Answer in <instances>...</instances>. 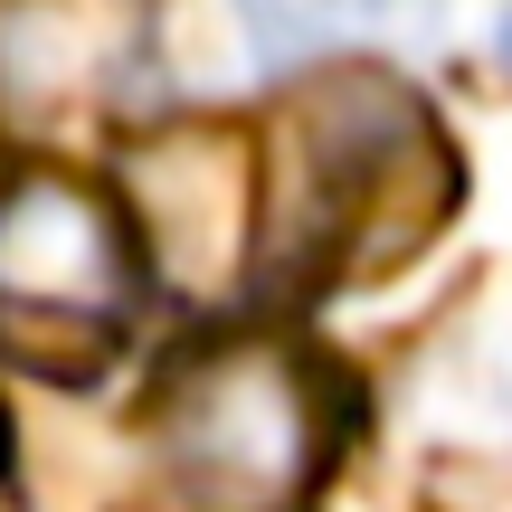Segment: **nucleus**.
<instances>
[{
  "label": "nucleus",
  "instance_id": "obj_1",
  "mask_svg": "<svg viewBox=\"0 0 512 512\" xmlns=\"http://www.w3.org/2000/svg\"><path fill=\"white\" fill-rule=\"evenodd\" d=\"M446 209H456V152L399 76L332 67L313 95H294L266 190L285 285L389 275L446 228Z\"/></svg>",
  "mask_w": 512,
  "mask_h": 512
},
{
  "label": "nucleus",
  "instance_id": "obj_5",
  "mask_svg": "<svg viewBox=\"0 0 512 512\" xmlns=\"http://www.w3.org/2000/svg\"><path fill=\"white\" fill-rule=\"evenodd\" d=\"M143 29L152 0H0V105L57 124L76 105L124 95Z\"/></svg>",
  "mask_w": 512,
  "mask_h": 512
},
{
  "label": "nucleus",
  "instance_id": "obj_4",
  "mask_svg": "<svg viewBox=\"0 0 512 512\" xmlns=\"http://www.w3.org/2000/svg\"><path fill=\"white\" fill-rule=\"evenodd\" d=\"M124 200H133V247H143L152 285L171 304L209 313L238 294L247 247H256V152L228 124H171L152 143H133L124 162Z\"/></svg>",
  "mask_w": 512,
  "mask_h": 512
},
{
  "label": "nucleus",
  "instance_id": "obj_2",
  "mask_svg": "<svg viewBox=\"0 0 512 512\" xmlns=\"http://www.w3.org/2000/svg\"><path fill=\"white\" fill-rule=\"evenodd\" d=\"M342 380L294 342H209L152 399V465L190 512H304L342 446Z\"/></svg>",
  "mask_w": 512,
  "mask_h": 512
},
{
  "label": "nucleus",
  "instance_id": "obj_6",
  "mask_svg": "<svg viewBox=\"0 0 512 512\" xmlns=\"http://www.w3.org/2000/svg\"><path fill=\"white\" fill-rule=\"evenodd\" d=\"M256 57L275 67H304L332 48H408V38L437 29V0H238Z\"/></svg>",
  "mask_w": 512,
  "mask_h": 512
},
{
  "label": "nucleus",
  "instance_id": "obj_7",
  "mask_svg": "<svg viewBox=\"0 0 512 512\" xmlns=\"http://www.w3.org/2000/svg\"><path fill=\"white\" fill-rule=\"evenodd\" d=\"M0 512H19V465H10V408H0Z\"/></svg>",
  "mask_w": 512,
  "mask_h": 512
},
{
  "label": "nucleus",
  "instance_id": "obj_8",
  "mask_svg": "<svg viewBox=\"0 0 512 512\" xmlns=\"http://www.w3.org/2000/svg\"><path fill=\"white\" fill-rule=\"evenodd\" d=\"M503 57H512V0H503Z\"/></svg>",
  "mask_w": 512,
  "mask_h": 512
},
{
  "label": "nucleus",
  "instance_id": "obj_3",
  "mask_svg": "<svg viewBox=\"0 0 512 512\" xmlns=\"http://www.w3.org/2000/svg\"><path fill=\"white\" fill-rule=\"evenodd\" d=\"M143 313L133 219L76 171H19L0 190V342L48 380H95Z\"/></svg>",
  "mask_w": 512,
  "mask_h": 512
}]
</instances>
